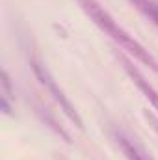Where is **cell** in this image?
Here are the masks:
<instances>
[{"mask_svg":"<svg viewBox=\"0 0 158 160\" xmlns=\"http://www.w3.org/2000/svg\"><path fill=\"white\" fill-rule=\"evenodd\" d=\"M78 4H80V8L86 11V15H87L110 39H114L123 50H126V52H128L130 56H134L138 62H141L143 65H147L149 69H153L155 73H158L156 58H155L140 41L134 39L125 28H121L117 22H116V19H114L97 0H78Z\"/></svg>","mask_w":158,"mask_h":160,"instance_id":"obj_1","label":"cell"},{"mask_svg":"<svg viewBox=\"0 0 158 160\" xmlns=\"http://www.w3.org/2000/svg\"><path fill=\"white\" fill-rule=\"evenodd\" d=\"M30 65H32V71H34V75L37 77L41 84L48 89V93L54 97V101L60 104V108L63 110V114L69 118V119L73 121L78 128H82V119H80V116L77 114V110H75V106L71 104V101L65 97V93L58 88V84H56V80L52 78V75L48 73V69L41 63L37 58H30Z\"/></svg>","mask_w":158,"mask_h":160,"instance_id":"obj_2","label":"cell"},{"mask_svg":"<svg viewBox=\"0 0 158 160\" xmlns=\"http://www.w3.org/2000/svg\"><path fill=\"white\" fill-rule=\"evenodd\" d=\"M119 62L123 63V69H125V71H126V75L132 78V82H134V84L140 88V91L147 97V101H149V102H151V104L158 110V91L153 88V84H149V80L145 78V77H143V75H141L134 65H132V62H130V60H126L125 56H119Z\"/></svg>","mask_w":158,"mask_h":160,"instance_id":"obj_3","label":"cell"},{"mask_svg":"<svg viewBox=\"0 0 158 160\" xmlns=\"http://www.w3.org/2000/svg\"><path fill=\"white\" fill-rule=\"evenodd\" d=\"M117 138V143H119V147L123 149V153H125V157L128 160H153L151 157H147L134 142H130L126 136H123V134H117L116 136Z\"/></svg>","mask_w":158,"mask_h":160,"instance_id":"obj_4","label":"cell"},{"mask_svg":"<svg viewBox=\"0 0 158 160\" xmlns=\"http://www.w3.org/2000/svg\"><path fill=\"white\" fill-rule=\"evenodd\" d=\"M140 13H143L151 22L158 26V4L155 0H128Z\"/></svg>","mask_w":158,"mask_h":160,"instance_id":"obj_5","label":"cell"},{"mask_svg":"<svg viewBox=\"0 0 158 160\" xmlns=\"http://www.w3.org/2000/svg\"><path fill=\"white\" fill-rule=\"evenodd\" d=\"M2 95L11 97V84H9V77L6 71H2Z\"/></svg>","mask_w":158,"mask_h":160,"instance_id":"obj_6","label":"cell"}]
</instances>
